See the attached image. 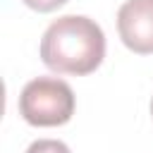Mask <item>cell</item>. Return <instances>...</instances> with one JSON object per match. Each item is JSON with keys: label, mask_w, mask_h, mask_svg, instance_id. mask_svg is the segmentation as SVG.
<instances>
[{"label": "cell", "mask_w": 153, "mask_h": 153, "mask_svg": "<svg viewBox=\"0 0 153 153\" xmlns=\"http://www.w3.org/2000/svg\"><path fill=\"white\" fill-rule=\"evenodd\" d=\"M105 57L103 29L84 14L55 19L41 38V60L57 74H91Z\"/></svg>", "instance_id": "obj_1"}, {"label": "cell", "mask_w": 153, "mask_h": 153, "mask_svg": "<svg viewBox=\"0 0 153 153\" xmlns=\"http://www.w3.org/2000/svg\"><path fill=\"white\" fill-rule=\"evenodd\" d=\"M19 115L33 127H60L74 115V91L55 76L31 79L19 93Z\"/></svg>", "instance_id": "obj_2"}, {"label": "cell", "mask_w": 153, "mask_h": 153, "mask_svg": "<svg viewBox=\"0 0 153 153\" xmlns=\"http://www.w3.org/2000/svg\"><path fill=\"white\" fill-rule=\"evenodd\" d=\"M122 43L136 55L153 53V0H127L117 12Z\"/></svg>", "instance_id": "obj_3"}, {"label": "cell", "mask_w": 153, "mask_h": 153, "mask_svg": "<svg viewBox=\"0 0 153 153\" xmlns=\"http://www.w3.org/2000/svg\"><path fill=\"white\" fill-rule=\"evenodd\" d=\"M26 153H69V148L57 139H38L26 148Z\"/></svg>", "instance_id": "obj_4"}, {"label": "cell", "mask_w": 153, "mask_h": 153, "mask_svg": "<svg viewBox=\"0 0 153 153\" xmlns=\"http://www.w3.org/2000/svg\"><path fill=\"white\" fill-rule=\"evenodd\" d=\"M26 7H31V10H36V12H53V10H57V7H62L67 0H22Z\"/></svg>", "instance_id": "obj_5"}, {"label": "cell", "mask_w": 153, "mask_h": 153, "mask_svg": "<svg viewBox=\"0 0 153 153\" xmlns=\"http://www.w3.org/2000/svg\"><path fill=\"white\" fill-rule=\"evenodd\" d=\"M151 115H153V100H151Z\"/></svg>", "instance_id": "obj_6"}]
</instances>
